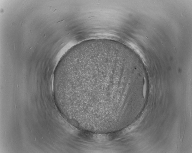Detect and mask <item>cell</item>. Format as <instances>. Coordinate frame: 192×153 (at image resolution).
I'll return each mask as SVG.
<instances>
[{
  "mask_svg": "<svg viewBox=\"0 0 192 153\" xmlns=\"http://www.w3.org/2000/svg\"><path fill=\"white\" fill-rule=\"evenodd\" d=\"M115 63L105 57H95L72 64L70 77L74 92L84 109L105 110Z\"/></svg>",
  "mask_w": 192,
  "mask_h": 153,
  "instance_id": "obj_1",
  "label": "cell"
}]
</instances>
